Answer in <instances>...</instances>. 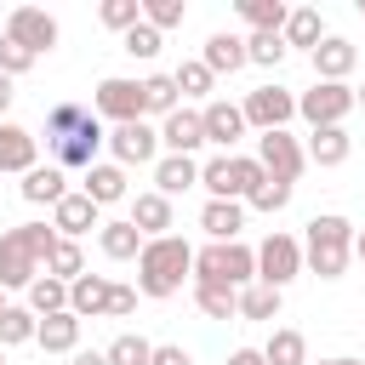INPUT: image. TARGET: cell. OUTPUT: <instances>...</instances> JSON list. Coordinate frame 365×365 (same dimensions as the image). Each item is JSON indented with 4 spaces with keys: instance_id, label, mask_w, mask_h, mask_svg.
I'll return each mask as SVG.
<instances>
[{
    "instance_id": "1",
    "label": "cell",
    "mask_w": 365,
    "mask_h": 365,
    "mask_svg": "<svg viewBox=\"0 0 365 365\" xmlns=\"http://www.w3.org/2000/svg\"><path fill=\"white\" fill-rule=\"evenodd\" d=\"M57 245L51 222H17L0 234V291H29L46 274V257Z\"/></svg>"
},
{
    "instance_id": "2",
    "label": "cell",
    "mask_w": 365,
    "mask_h": 365,
    "mask_svg": "<svg viewBox=\"0 0 365 365\" xmlns=\"http://www.w3.org/2000/svg\"><path fill=\"white\" fill-rule=\"evenodd\" d=\"M182 279H194V245H188L182 234H160V240H148L143 257H137V291L160 302V297H177Z\"/></svg>"
},
{
    "instance_id": "3",
    "label": "cell",
    "mask_w": 365,
    "mask_h": 365,
    "mask_svg": "<svg viewBox=\"0 0 365 365\" xmlns=\"http://www.w3.org/2000/svg\"><path fill=\"white\" fill-rule=\"evenodd\" d=\"M354 222L336 217V211H319L308 217V234H302V268L319 274V279H342L348 274V257H354Z\"/></svg>"
},
{
    "instance_id": "4",
    "label": "cell",
    "mask_w": 365,
    "mask_h": 365,
    "mask_svg": "<svg viewBox=\"0 0 365 365\" xmlns=\"http://www.w3.org/2000/svg\"><path fill=\"white\" fill-rule=\"evenodd\" d=\"M194 285H228V291L257 285V251H251V245H240V240L194 251Z\"/></svg>"
},
{
    "instance_id": "5",
    "label": "cell",
    "mask_w": 365,
    "mask_h": 365,
    "mask_svg": "<svg viewBox=\"0 0 365 365\" xmlns=\"http://www.w3.org/2000/svg\"><path fill=\"white\" fill-rule=\"evenodd\" d=\"M354 108H359V97H354V86H342V80H314V86L297 97V114L308 120V131L342 125Z\"/></svg>"
},
{
    "instance_id": "6",
    "label": "cell",
    "mask_w": 365,
    "mask_h": 365,
    "mask_svg": "<svg viewBox=\"0 0 365 365\" xmlns=\"http://www.w3.org/2000/svg\"><path fill=\"white\" fill-rule=\"evenodd\" d=\"M297 274H302V240L274 228V234L257 245V285H274V291H285Z\"/></svg>"
},
{
    "instance_id": "7",
    "label": "cell",
    "mask_w": 365,
    "mask_h": 365,
    "mask_svg": "<svg viewBox=\"0 0 365 365\" xmlns=\"http://www.w3.org/2000/svg\"><path fill=\"white\" fill-rule=\"evenodd\" d=\"M91 114H97V120H114V125L148 120V108H143V80H120V74L97 80V91H91Z\"/></svg>"
},
{
    "instance_id": "8",
    "label": "cell",
    "mask_w": 365,
    "mask_h": 365,
    "mask_svg": "<svg viewBox=\"0 0 365 365\" xmlns=\"http://www.w3.org/2000/svg\"><path fill=\"white\" fill-rule=\"evenodd\" d=\"M245 125H257V131H285L291 120H297V91H285V86H257V91H245Z\"/></svg>"
},
{
    "instance_id": "9",
    "label": "cell",
    "mask_w": 365,
    "mask_h": 365,
    "mask_svg": "<svg viewBox=\"0 0 365 365\" xmlns=\"http://www.w3.org/2000/svg\"><path fill=\"white\" fill-rule=\"evenodd\" d=\"M257 160H262L268 177H279V182H291V188H297V177L308 171V148H302L291 131H262V137H257Z\"/></svg>"
},
{
    "instance_id": "10",
    "label": "cell",
    "mask_w": 365,
    "mask_h": 365,
    "mask_svg": "<svg viewBox=\"0 0 365 365\" xmlns=\"http://www.w3.org/2000/svg\"><path fill=\"white\" fill-rule=\"evenodd\" d=\"M108 154H114V165H154L160 160V125H148V120L114 125L108 131Z\"/></svg>"
},
{
    "instance_id": "11",
    "label": "cell",
    "mask_w": 365,
    "mask_h": 365,
    "mask_svg": "<svg viewBox=\"0 0 365 365\" xmlns=\"http://www.w3.org/2000/svg\"><path fill=\"white\" fill-rule=\"evenodd\" d=\"M6 34H11L23 51L46 57V51L57 46V17H51V11H40V6H17V11L6 17Z\"/></svg>"
},
{
    "instance_id": "12",
    "label": "cell",
    "mask_w": 365,
    "mask_h": 365,
    "mask_svg": "<svg viewBox=\"0 0 365 365\" xmlns=\"http://www.w3.org/2000/svg\"><path fill=\"white\" fill-rule=\"evenodd\" d=\"M200 120H205V143H217L222 154L251 131V125H245V108H240V103H222V97H211V103L200 108Z\"/></svg>"
},
{
    "instance_id": "13",
    "label": "cell",
    "mask_w": 365,
    "mask_h": 365,
    "mask_svg": "<svg viewBox=\"0 0 365 365\" xmlns=\"http://www.w3.org/2000/svg\"><path fill=\"white\" fill-rule=\"evenodd\" d=\"M160 148H165V154H194V148H205V120H200V108L165 114V120H160Z\"/></svg>"
},
{
    "instance_id": "14",
    "label": "cell",
    "mask_w": 365,
    "mask_h": 365,
    "mask_svg": "<svg viewBox=\"0 0 365 365\" xmlns=\"http://www.w3.org/2000/svg\"><path fill=\"white\" fill-rule=\"evenodd\" d=\"M40 165V137L29 131V125H11V120H0V171H34Z\"/></svg>"
},
{
    "instance_id": "15",
    "label": "cell",
    "mask_w": 365,
    "mask_h": 365,
    "mask_svg": "<svg viewBox=\"0 0 365 365\" xmlns=\"http://www.w3.org/2000/svg\"><path fill=\"white\" fill-rule=\"evenodd\" d=\"M308 57H314V80H342V86H348V74H354V63H359L354 40H342V34H325Z\"/></svg>"
},
{
    "instance_id": "16",
    "label": "cell",
    "mask_w": 365,
    "mask_h": 365,
    "mask_svg": "<svg viewBox=\"0 0 365 365\" xmlns=\"http://www.w3.org/2000/svg\"><path fill=\"white\" fill-rule=\"evenodd\" d=\"M188 188H200V160L194 154H160L154 160V194H188Z\"/></svg>"
},
{
    "instance_id": "17",
    "label": "cell",
    "mask_w": 365,
    "mask_h": 365,
    "mask_svg": "<svg viewBox=\"0 0 365 365\" xmlns=\"http://www.w3.org/2000/svg\"><path fill=\"white\" fill-rule=\"evenodd\" d=\"M51 228H57V240H80V234H91V228H103V222H97V205L74 188L68 200L51 205Z\"/></svg>"
},
{
    "instance_id": "18",
    "label": "cell",
    "mask_w": 365,
    "mask_h": 365,
    "mask_svg": "<svg viewBox=\"0 0 365 365\" xmlns=\"http://www.w3.org/2000/svg\"><path fill=\"white\" fill-rule=\"evenodd\" d=\"M80 194L103 211V205H114V200H125V165H114V160H97L86 177H80Z\"/></svg>"
},
{
    "instance_id": "19",
    "label": "cell",
    "mask_w": 365,
    "mask_h": 365,
    "mask_svg": "<svg viewBox=\"0 0 365 365\" xmlns=\"http://www.w3.org/2000/svg\"><path fill=\"white\" fill-rule=\"evenodd\" d=\"M200 228H205L211 245H228V240H240V228H245V205H240V200H205Z\"/></svg>"
},
{
    "instance_id": "20",
    "label": "cell",
    "mask_w": 365,
    "mask_h": 365,
    "mask_svg": "<svg viewBox=\"0 0 365 365\" xmlns=\"http://www.w3.org/2000/svg\"><path fill=\"white\" fill-rule=\"evenodd\" d=\"M97 245H103V257H108V262H137L148 240L137 234V222H131V217H114V222H103V228H97Z\"/></svg>"
},
{
    "instance_id": "21",
    "label": "cell",
    "mask_w": 365,
    "mask_h": 365,
    "mask_svg": "<svg viewBox=\"0 0 365 365\" xmlns=\"http://www.w3.org/2000/svg\"><path fill=\"white\" fill-rule=\"evenodd\" d=\"M108 291H114V279L80 274V279L68 285V314H74V319H103V314H108Z\"/></svg>"
},
{
    "instance_id": "22",
    "label": "cell",
    "mask_w": 365,
    "mask_h": 365,
    "mask_svg": "<svg viewBox=\"0 0 365 365\" xmlns=\"http://www.w3.org/2000/svg\"><path fill=\"white\" fill-rule=\"evenodd\" d=\"M17 194H23L29 205H57V200H68V171H63V165H34V171L17 182Z\"/></svg>"
},
{
    "instance_id": "23",
    "label": "cell",
    "mask_w": 365,
    "mask_h": 365,
    "mask_svg": "<svg viewBox=\"0 0 365 365\" xmlns=\"http://www.w3.org/2000/svg\"><path fill=\"white\" fill-rule=\"evenodd\" d=\"M354 154V137L342 131V125H325V131H308V165H319V171H331V165H342Z\"/></svg>"
},
{
    "instance_id": "24",
    "label": "cell",
    "mask_w": 365,
    "mask_h": 365,
    "mask_svg": "<svg viewBox=\"0 0 365 365\" xmlns=\"http://www.w3.org/2000/svg\"><path fill=\"white\" fill-rule=\"evenodd\" d=\"M131 222H137V234H143V240L171 234V200H165V194H154V188H148V194H137V200H131Z\"/></svg>"
},
{
    "instance_id": "25",
    "label": "cell",
    "mask_w": 365,
    "mask_h": 365,
    "mask_svg": "<svg viewBox=\"0 0 365 365\" xmlns=\"http://www.w3.org/2000/svg\"><path fill=\"white\" fill-rule=\"evenodd\" d=\"M200 63H205L211 74H234V68H245V40H240V34H228V29H217V34L205 40Z\"/></svg>"
},
{
    "instance_id": "26",
    "label": "cell",
    "mask_w": 365,
    "mask_h": 365,
    "mask_svg": "<svg viewBox=\"0 0 365 365\" xmlns=\"http://www.w3.org/2000/svg\"><path fill=\"white\" fill-rule=\"evenodd\" d=\"M80 325L86 319H74V314H51V319H40V348L46 354H80Z\"/></svg>"
},
{
    "instance_id": "27",
    "label": "cell",
    "mask_w": 365,
    "mask_h": 365,
    "mask_svg": "<svg viewBox=\"0 0 365 365\" xmlns=\"http://www.w3.org/2000/svg\"><path fill=\"white\" fill-rule=\"evenodd\" d=\"M34 336H40V314H34L29 302H23V308L6 302V308H0V348H23V342H34Z\"/></svg>"
},
{
    "instance_id": "28",
    "label": "cell",
    "mask_w": 365,
    "mask_h": 365,
    "mask_svg": "<svg viewBox=\"0 0 365 365\" xmlns=\"http://www.w3.org/2000/svg\"><path fill=\"white\" fill-rule=\"evenodd\" d=\"M200 188L211 194V200H240V182H234V154H211L205 165H200ZM245 205V200H240Z\"/></svg>"
},
{
    "instance_id": "29",
    "label": "cell",
    "mask_w": 365,
    "mask_h": 365,
    "mask_svg": "<svg viewBox=\"0 0 365 365\" xmlns=\"http://www.w3.org/2000/svg\"><path fill=\"white\" fill-rule=\"evenodd\" d=\"M240 17L251 23V34H285L291 6L285 0H240Z\"/></svg>"
},
{
    "instance_id": "30",
    "label": "cell",
    "mask_w": 365,
    "mask_h": 365,
    "mask_svg": "<svg viewBox=\"0 0 365 365\" xmlns=\"http://www.w3.org/2000/svg\"><path fill=\"white\" fill-rule=\"evenodd\" d=\"M319 40H325V17H319L314 6H291V17H285V46L314 51Z\"/></svg>"
},
{
    "instance_id": "31",
    "label": "cell",
    "mask_w": 365,
    "mask_h": 365,
    "mask_svg": "<svg viewBox=\"0 0 365 365\" xmlns=\"http://www.w3.org/2000/svg\"><path fill=\"white\" fill-rule=\"evenodd\" d=\"M97 114L91 108H80V103H51L46 108V143H63V137H74V131H86Z\"/></svg>"
},
{
    "instance_id": "32",
    "label": "cell",
    "mask_w": 365,
    "mask_h": 365,
    "mask_svg": "<svg viewBox=\"0 0 365 365\" xmlns=\"http://www.w3.org/2000/svg\"><path fill=\"white\" fill-rule=\"evenodd\" d=\"M262 359H268V365H308V342H302V331L279 325V331L262 342Z\"/></svg>"
},
{
    "instance_id": "33",
    "label": "cell",
    "mask_w": 365,
    "mask_h": 365,
    "mask_svg": "<svg viewBox=\"0 0 365 365\" xmlns=\"http://www.w3.org/2000/svg\"><path fill=\"white\" fill-rule=\"evenodd\" d=\"M46 274L63 279V285H74V279L86 274V251H80V240H57L51 257H46Z\"/></svg>"
},
{
    "instance_id": "34",
    "label": "cell",
    "mask_w": 365,
    "mask_h": 365,
    "mask_svg": "<svg viewBox=\"0 0 365 365\" xmlns=\"http://www.w3.org/2000/svg\"><path fill=\"white\" fill-rule=\"evenodd\" d=\"M29 308H34L40 319H51V314H68V285H63V279H51V274H40V279L29 285Z\"/></svg>"
},
{
    "instance_id": "35",
    "label": "cell",
    "mask_w": 365,
    "mask_h": 365,
    "mask_svg": "<svg viewBox=\"0 0 365 365\" xmlns=\"http://www.w3.org/2000/svg\"><path fill=\"white\" fill-rule=\"evenodd\" d=\"M177 97H182V91H177V80H171V74H148V80H143V108H148L154 120L177 114Z\"/></svg>"
},
{
    "instance_id": "36",
    "label": "cell",
    "mask_w": 365,
    "mask_h": 365,
    "mask_svg": "<svg viewBox=\"0 0 365 365\" xmlns=\"http://www.w3.org/2000/svg\"><path fill=\"white\" fill-rule=\"evenodd\" d=\"M194 302L205 319H240V291L228 285H194Z\"/></svg>"
},
{
    "instance_id": "37",
    "label": "cell",
    "mask_w": 365,
    "mask_h": 365,
    "mask_svg": "<svg viewBox=\"0 0 365 365\" xmlns=\"http://www.w3.org/2000/svg\"><path fill=\"white\" fill-rule=\"evenodd\" d=\"M279 302H285V291H274V285H245V291H240V319H279Z\"/></svg>"
},
{
    "instance_id": "38",
    "label": "cell",
    "mask_w": 365,
    "mask_h": 365,
    "mask_svg": "<svg viewBox=\"0 0 365 365\" xmlns=\"http://www.w3.org/2000/svg\"><path fill=\"white\" fill-rule=\"evenodd\" d=\"M103 359H108V365H148V359H154V342L137 336V331H120V336L103 348Z\"/></svg>"
},
{
    "instance_id": "39",
    "label": "cell",
    "mask_w": 365,
    "mask_h": 365,
    "mask_svg": "<svg viewBox=\"0 0 365 365\" xmlns=\"http://www.w3.org/2000/svg\"><path fill=\"white\" fill-rule=\"evenodd\" d=\"M97 17H103V29L131 34V29L143 23V0H103V6H97Z\"/></svg>"
},
{
    "instance_id": "40",
    "label": "cell",
    "mask_w": 365,
    "mask_h": 365,
    "mask_svg": "<svg viewBox=\"0 0 365 365\" xmlns=\"http://www.w3.org/2000/svg\"><path fill=\"white\" fill-rule=\"evenodd\" d=\"M285 51H291L285 34H245V63H257V68H279Z\"/></svg>"
},
{
    "instance_id": "41",
    "label": "cell",
    "mask_w": 365,
    "mask_h": 365,
    "mask_svg": "<svg viewBox=\"0 0 365 365\" xmlns=\"http://www.w3.org/2000/svg\"><path fill=\"white\" fill-rule=\"evenodd\" d=\"M171 80H177V91H182V97H211V86H217V74H211L200 57H194V63H182Z\"/></svg>"
},
{
    "instance_id": "42",
    "label": "cell",
    "mask_w": 365,
    "mask_h": 365,
    "mask_svg": "<svg viewBox=\"0 0 365 365\" xmlns=\"http://www.w3.org/2000/svg\"><path fill=\"white\" fill-rule=\"evenodd\" d=\"M182 17H188V6H182V0H143V23H148V29H160V34H165V29H177Z\"/></svg>"
},
{
    "instance_id": "43",
    "label": "cell",
    "mask_w": 365,
    "mask_h": 365,
    "mask_svg": "<svg viewBox=\"0 0 365 365\" xmlns=\"http://www.w3.org/2000/svg\"><path fill=\"white\" fill-rule=\"evenodd\" d=\"M245 205H251V211H268V217H274V211H285V205H291V182H279V177H262V188H257V194H251Z\"/></svg>"
},
{
    "instance_id": "44",
    "label": "cell",
    "mask_w": 365,
    "mask_h": 365,
    "mask_svg": "<svg viewBox=\"0 0 365 365\" xmlns=\"http://www.w3.org/2000/svg\"><path fill=\"white\" fill-rule=\"evenodd\" d=\"M120 51H125V57H143V63H148V57H160V29L137 23L131 34H120Z\"/></svg>"
},
{
    "instance_id": "45",
    "label": "cell",
    "mask_w": 365,
    "mask_h": 365,
    "mask_svg": "<svg viewBox=\"0 0 365 365\" xmlns=\"http://www.w3.org/2000/svg\"><path fill=\"white\" fill-rule=\"evenodd\" d=\"M29 68H34V51H23L11 34H0V74L17 80V74H29Z\"/></svg>"
},
{
    "instance_id": "46",
    "label": "cell",
    "mask_w": 365,
    "mask_h": 365,
    "mask_svg": "<svg viewBox=\"0 0 365 365\" xmlns=\"http://www.w3.org/2000/svg\"><path fill=\"white\" fill-rule=\"evenodd\" d=\"M108 314H114V319L137 314V285H114V291H108Z\"/></svg>"
},
{
    "instance_id": "47",
    "label": "cell",
    "mask_w": 365,
    "mask_h": 365,
    "mask_svg": "<svg viewBox=\"0 0 365 365\" xmlns=\"http://www.w3.org/2000/svg\"><path fill=\"white\" fill-rule=\"evenodd\" d=\"M148 365H194V359H188L182 342H154V359H148Z\"/></svg>"
},
{
    "instance_id": "48",
    "label": "cell",
    "mask_w": 365,
    "mask_h": 365,
    "mask_svg": "<svg viewBox=\"0 0 365 365\" xmlns=\"http://www.w3.org/2000/svg\"><path fill=\"white\" fill-rule=\"evenodd\" d=\"M228 365H268V359H262V348H234Z\"/></svg>"
},
{
    "instance_id": "49",
    "label": "cell",
    "mask_w": 365,
    "mask_h": 365,
    "mask_svg": "<svg viewBox=\"0 0 365 365\" xmlns=\"http://www.w3.org/2000/svg\"><path fill=\"white\" fill-rule=\"evenodd\" d=\"M68 365H108L97 348H80V354H68Z\"/></svg>"
},
{
    "instance_id": "50",
    "label": "cell",
    "mask_w": 365,
    "mask_h": 365,
    "mask_svg": "<svg viewBox=\"0 0 365 365\" xmlns=\"http://www.w3.org/2000/svg\"><path fill=\"white\" fill-rule=\"evenodd\" d=\"M11 97H17V91H11V80L0 74V120H6V108H11Z\"/></svg>"
},
{
    "instance_id": "51",
    "label": "cell",
    "mask_w": 365,
    "mask_h": 365,
    "mask_svg": "<svg viewBox=\"0 0 365 365\" xmlns=\"http://www.w3.org/2000/svg\"><path fill=\"white\" fill-rule=\"evenodd\" d=\"M354 257H359V262H365V228H359V234H354Z\"/></svg>"
},
{
    "instance_id": "52",
    "label": "cell",
    "mask_w": 365,
    "mask_h": 365,
    "mask_svg": "<svg viewBox=\"0 0 365 365\" xmlns=\"http://www.w3.org/2000/svg\"><path fill=\"white\" fill-rule=\"evenodd\" d=\"M354 97H359V108H365V86H359V91H354Z\"/></svg>"
},
{
    "instance_id": "53",
    "label": "cell",
    "mask_w": 365,
    "mask_h": 365,
    "mask_svg": "<svg viewBox=\"0 0 365 365\" xmlns=\"http://www.w3.org/2000/svg\"><path fill=\"white\" fill-rule=\"evenodd\" d=\"M319 365H342V359H319Z\"/></svg>"
},
{
    "instance_id": "54",
    "label": "cell",
    "mask_w": 365,
    "mask_h": 365,
    "mask_svg": "<svg viewBox=\"0 0 365 365\" xmlns=\"http://www.w3.org/2000/svg\"><path fill=\"white\" fill-rule=\"evenodd\" d=\"M359 17H365V0H359Z\"/></svg>"
},
{
    "instance_id": "55",
    "label": "cell",
    "mask_w": 365,
    "mask_h": 365,
    "mask_svg": "<svg viewBox=\"0 0 365 365\" xmlns=\"http://www.w3.org/2000/svg\"><path fill=\"white\" fill-rule=\"evenodd\" d=\"M0 308H6V291H0Z\"/></svg>"
},
{
    "instance_id": "56",
    "label": "cell",
    "mask_w": 365,
    "mask_h": 365,
    "mask_svg": "<svg viewBox=\"0 0 365 365\" xmlns=\"http://www.w3.org/2000/svg\"><path fill=\"white\" fill-rule=\"evenodd\" d=\"M342 365H359V359H342Z\"/></svg>"
},
{
    "instance_id": "57",
    "label": "cell",
    "mask_w": 365,
    "mask_h": 365,
    "mask_svg": "<svg viewBox=\"0 0 365 365\" xmlns=\"http://www.w3.org/2000/svg\"><path fill=\"white\" fill-rule=\"evenodd\" d=\"M0 365H6V348H0Z\"/></svg>"
}]
</instances>
